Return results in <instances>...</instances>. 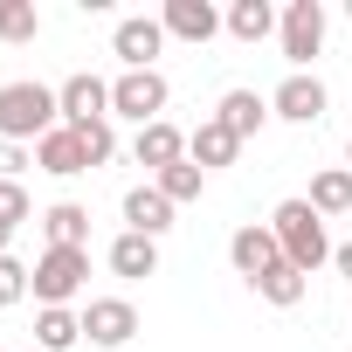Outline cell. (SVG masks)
Instances as JSON below:
<instances>
[{
	"label": "cell",
	"instance_id": "6da1fadb",
	"mask_svg": "<svg viewBox=\"0 0 352 352\" xmlns=\"http://www.w3.org/2000/svg\"><path fill=\"white\" fill-rule=\"evenodd\" d=\"M63 124V97L49 83H0V138L35 145Z\"/></svg>",
	"mask_w": 352,
	"mask_h": 352
},
{
	"label": "cell",
	"instance_id": "7a4b0ae2",
	"mask_svg": "<svg viewBox=\"0 0 352 352\" xmlns=\"http://www.w3.org/2000/svg\"><path fill=\"white\" fill-rule=\"evenodd\" d=\"M270 228H276V249H283V263L290 270H318L324 256H331V242H324V214L311 208V201H283L276 214H270Z\"/></svg>",
	"mask_w": 352,
	"mask_h": 352
},
{
	"label": "cell",
	"instance_id": "3957f363",
	"mask_svg": "<svg viewBox=\"0 0 352 352\" xmlns=\"http://www.w3.org/2000/svg\"><path fill=\"white\" fill-rule=\"evenodd\" d=\"M166 97H173V90H166L159 69H124V76L111 83V118H131V124L145 131V124H159Z\"/></svg>",
	"mask_w": 352,
	"mask_h": 352
},
{
	"label": "cell",
	"instance_id": "277c9868",
	"mask_svg": "<svg viewBox=\"0 0 352 352\" xmlns=\"http://www.w3.org/2000/svg\"><path fill=\"white\" fill-rule=\"evenodd\" d=\"M83 276H90V249H49V256L35 263V297H42V311H69V297L83 290Z\"/></svg>",
	"mask_w": 352,
	"mask_h": 352
},
{
	"label": "cell",
	"instance_id": "5b68a950",
	"mask_svg": "<svg viewBox=\"0 0 352 352\" xmlns=\"http://www.w3.org/2000/svg\"><path fill=\"white\" fill-rule=\"evenodd\" d=\"M83 338L104 345V352H118V345L138 338V311H131L124 297H90V304H83Z\"/></svg>",
	"mask_w": 352,
	"mask_h": 352
},
{
	"label": "cell",
	"instance_id": "8992f818",
	"mask_svg": "<svg viewBox=\"0 0 352 352\" xmlns=\"http://www.w3.org/2000/svg\"><path fill=\"white\" fill-rule=\"evenodd\" d=\"M276 35H283V56L304 69V63L324 49V0H290V8H283V28H276Z\"/></svg>",
	"mask_w": 352,
	"mask_h": 352
},
{
	"label": "cell",
	"instance_id": "52a82bcc",
	"mask_svg": "<svg viewBox=\"0 0 352 352\" xmlns=\"http://www.w3.org/2000/svg\"><path fill=\"white\" fill-rule=\"evenodd\" d=\"M111 49H118L124 69H152L159 49H166V21H159V14H124L118 35H111Z\"/></svg>",
	"mask_w": 352,
	"mask_h": 352
},
{
	"label": "cell",
	"instance_id": "ba28073f",
	"mask_svg": "<svg viewBox=\"0 0 352 352\" xmlns=\"http://www.w3.org/2000/svg\"><path fill=\"white\" fill-rule=\"evenodd\" d=\"M56 97H63V124H69V131H83V124H104V118H111V83H104V76H90V69H76Z\"/></svg>",
	"mask_w": 352,
	"mask_h": 352
},
{
	"label": "cell",
	"instance_id": "9c48e42d",
	"mask_svg": "<svg viewBox=\"0 0 352 352\" xmlns=\"http://www.w3.org/2000/svg\"><path fill=\"white\" fill-rule=\"evenodd\" d=\"M228 263H235L249 283H256L263 270H276V263H283V249H276V228H270V221H242V228L228 235Z\"/></svg>",
	"mask_w": 352,
	"mask_h": 352
},
{
	"label": "cell",
	"instance_id": "30bf717a",
	"mask_svg": "<svg viewBox=\"0 0 352 352\" xmlns=\"http://www.w3.org/2000/svg\"><path fill=\"white\" fill-rule=\"evenodd\" d=\"M270 118L318 124V118H324V83H318V76H304V69H290V76L276 83V97H270Z\"/></svg>",
	"mask_w": 352,
	"mask_h": 352
},
{
	"label": "cell",
	"instance_id": "8fae6325",
	"mask_svg": "<svg viewBox=\"0 0 352 352\" xmlns=\"http://www.w3.org/2000/svg\"><path fill=\"white\" fill-rule=\"evenodd\" d=\"M166 35H180V42H214L228 28V14L214 8V0H166Z\"/></svg>",
	"mask_w": 352,
	"mask_h": 352
},
{
	"label": "cell",
	"instance_id": "7c38bea8",
	"mask_svg": "<svg viewBox=\"0 0 352 352\" xmlns=\"http://www.w3.org/2000/svg\"><path fill=\"white\" fill-rule=\"evenodd\" d=\"M235 152H242V138H235V131H228L221 118H201V124L187 131V159H194L201 173H214V166H228Z\"/></svg>",
	"mask_w": 352,
	"mask_h": 352
},
{
	"label": "cell",
	"instance_id": "4fadbf2b",
	"mask_svg": "<svg viewBox=\"0 0 352 352\" xmlns=\"http://www.w3.org/2000/svg\"><path fill=\"white\" fill-rule=\"evenodd\" d=\"M124 228H131V235H152V242H159V235L173 228V201H166V194H159L152 180H145V187H131V194H124Z\"/></svg>",
	"mask_w": 352,
	"mask_h": 352
},
{
	"label": "cell",
	"instance_id": "5bb4252c",
	"mask_svg": "<svg viewBox=\"0 0 352 352\" xmlns=\"http://www.w3.org/2000/svg\"><path fill=\"white\" fill-rule=\"evenodd\" d=\"M131 159H138V166H152V173L180 166V159H187V138H180V124H166V118H159V124H145V131L131 138Z\"/></svg>",
	"mask_w": 352,
	"mask_h": 352
},
{
	"label": "cell",
	"instance_id": "9a60e30c",
	"mask_svg": "<svg viewBox=\"0 0 352 352\" xmlns=\"http://www.w3.org/2000/svg\"><path fill=\"white\" fill-rule=\"evenodd\" d=\"M35 166L56 173V180H76V173H90V166H83V145H76L69 124H56L49 138H35Z\"/></svg>",
	"mask_w": 352,
	"mask_h": 352
},
{
	"label": "cell",
	"instance_id": "2e32d148",
	"mask_svg": "<svg viewBox=\"0 0 352 352\" xmlns=\"http://www.w3.org/2000/svg\"><path fill=\"white\" fill-rule=\"evenodd\" d=\"M42 235H49V249H90V208L56 201V208L42 214Z\"/></svg>",
	"mask_w": 352,
	"mask_h": 352
},
{
	"label": "cell",
	"instance_id": "e0dca14e",
	"mask_svg": "<svg viewBox=\"0 0 352 352\" xmlns=\"http://www.w3.org/2000/svg\"><path fill=\"white\" fill-rule=\"evenodd\" d=\"M152 270H159V242H152V235H131V228H124V235L111 242V276L138 283V276H152Z\"/></svg>",
	"mask_w": 352,
	"mask_h": 352
},
{
	"label": "cell",
	"instance_id": "ac0fdd59",
	"mask_svg": "<svg viewBox=\"0 0 352 352\" xmlns=\"http://www.w3.org/2000/svg\"><path fill=\"white\" fill-rule=\"evenodd\" d=\"M214 118H221V124H228V131H235V138H256V131H263V124H270V104H263V97H256V90H228V97H221V111H214Z\"/></svg>",
	"mask_w": 352,
	"mask_h": 352
},
{
	"label": "cell",
	"instance_id": "d6986e66",
	"mask_svg": "<svg viewBox=\"0 0 352 352\" xmlns=\"http://www.w3.org/2000/svg\"><path fill=\"white\" fill-rule=\"evenodd\" d=\"M304 290H311V276H304V270H290V263H276V270H263V276H256V297H263V304H276V311L304 304Z\"/></svg>",
	"mask_w": 352,
	"mask_h": 352
},
{
	"label": "cell",
	"instance_id": "ffe728a7",
	"mask_svg": "<svg viewBox=\"0 0 352 352\" xmlns=\"http://www.w3.org/2000/svg\"><path fill=\"white\" fill-rule=\"evenodd\" d=\"M283 21H276V8H270V0H235V8H228V35L235 42H263V35H276Z\"/></svg>",
	"mask_w": 352,
	"mask_h": 352
},
{
	"label": "cell",
	"instance_id": "44dd1931",
	"mask_svg": "<svg viewBox=\"0 0 352 352\" xmlns=\"http://www.w3.org/2000/svg\"><path fill=\"white\" fill-rule=\"evenodd\" d=\"M304 201H311L318 214H345V208H352V166H324Z\"/></svg>",
	"mask_w": 352,
	"mask_h": 352
},
{
	"label": "cell",
	"instance_id": "7402d4cb",
	"mask_svg": "<svg viewBox=\"0 0 352 352\" xmlns=\"http://www.w3.org/2000/svg\"><path fill=\"white\" fill-rule=\"evenodd\" d=\"M152 187L173 201V208H187V201H201V187H208V173L194 166V159H180V166H166V173H152Z\"/></svg>",
	"mask_w": 352,
	"mask_h": 352
},
{
	"label": "cell",
	"instance_id": "603a6c76",
	"mask_svg": "<svg viewBox=\"0 0 352 352\" xmlns=\"http://www.w3.org/2000/svg\"><path fill=\"white\" fill-rule=\"evenodd\" d=\"M83 338V318L76 311H35V345L42 352H69Z\"/></svg>",
	"mask_w": 352,
	"mask_h": 352
},
{
	"label": "cell",
	"instance_id": "cb8c5ba5",
	"mask_svg": "<svg viewBox=\"0 0 352 352\" xmlns=\"http://www.w3.org/2000/svg\"><path fill=\"white\" fill-rule=\"evenodd\" d=\"M35 35H42L35 0H0V42H35Z\"/></svg>",
	"mask_w": 352,
	"mask_h": 352
},
{
	"label": "cell",
	"instance_id": "d4e9b609",
	"mask_svg": "<svg viewBox=\"0 0 352 352\" xmlns=\"http://www.w3.org/2000/svg\"><path fill=\"white\" fill-rule=\"evenodd\" d=\"M28 290H35V270H28V263H14V256H0V311L21 304Z\"/></svg>",
	"mask_w": 352,
	"mask_h": 352
},
{
	"label": "cell",
	"instance_id": "484cf974",
	"mask_svg": "<svg viewBox=\"0 0 352 352\" xmlns=\"http://www.w3.org/2000/svg\"><path fill=\"white\" fill-rule=\"evenodd\" d=\"M76 145H83V166H104V159L118 152V131H111V118H104V124H83V131H76Z\"/></svg>",
	"mask_w": 352,
	"mask_h": 352
},
{
	"label": "cell",
	"instance_id": "4316f807",
	"mask_svg": "<svg viewBox=\"0 0 352 352\" xmlns=\"http://www.w3.org/2000/svg\"><path fill=\"white\" fill-rule=\"evenodd\" d=\"M35 214V201H28V187L21 180H0V228H21Z\"/></svg>",
	"mask_w": 352,
	"mask_h": 352
},
{
	"label": "cell",
	"instance_id": "83f0119b",
	"mask_svg": "<svg viewBox=\"0 0 352 352\" xmlns=\"http://www.w3.org/2000/svg\"><path fill=\"white\" fill-rule=\"evenodd\" d=\"M21 166H35V145H14V138H0V180H14Z\"/></svg>",
	"mask_w": 352,
	"mask_h": 352
},
{
	"label": "cell",
	"instance_id": "f1b7e54d",
	"mask_svg": "<svg viewBox=\"0 0 352 352\" xmlns=\"http://www.w3.org/2000/svg\"><path fill=\"white\" fill-rule=\"evenodd\" d=\"M331 263H338V276H352V235H345V242L331 249Z\"/></svg>",
	"mask_w": 352,
	"mask_h": 352
},
{
	"label": "cell",
	"instance_id": "f546056e",
	"mask_svg": "<svg viewBox=\"0 0 352 352\" xmlns=\"http://www.w3.org/2000/svg\"><path fill=\"white\" fill-rule=\"evenodd\" d=\"M8 242H14V228H0V256H8Z\"/></svg>",
	"mask_w": 352,
	"mask_h": 352
},
{
	"label": "cell",
	"instance_id": "4dcf8cb0",
	"mask_svg": "<svg viewBox=\"0 0 352 352\" xmlns=\"http://www.w3.org/2000/svg\"><path fill=\"white\" fill-rule=\"evenodd\" d=\"M345 14H352V0H345Z\"/></svg>",
	"mask_w": 352,
	"mask_h": 352
},
{
	"label": "cell",
	"instance_id": "1f68e13d",
	"mask_svg": "<svg viewBox=\"0 0 352 352\" xmlns=\"http://www.w3.org/2000/svg\"><path fill=\"white\" fill-rule=\"evenodd\" d=\"M345 159H352V145H345Z\"/></svg>",
	"mask_w": 352,
	"mask_h": 352
},
{
	"label": "cell",
	"instance_id": "d6a6232c",
	"mask_svg": "<svg viewBox=\"0 0 352 352\" xmlns=\"http://www.w3.org/2000/svg\"><path fill=\"white\" fill-rule=\"evenodd\" d=\"M35 352H42V345H35Z\"/></svg>",
	"mask_w": 352,
	"mask_h": 352
}]
</instances>
